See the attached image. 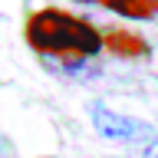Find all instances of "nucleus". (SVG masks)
I'll use <instances>...</instances> for the list:
<instances>
[{"instance_id": "423d86ee", "label": "nucleus", "mask_w": 158, "mask_h": 158, "mask_svg": "<svg viewBox=\"0 0 158 158\" xmlns=\"http://www.w3.org/2000/svg\"><path fill=\"white\" fill-rule=\"evenodd\" d=\"M99 3H102L106 10H112V13H118V10L125 7V3H132V0H99Z\"/></svg>"}, {"instance_id": "0eeeda50", "label": "nucleus", "mask_w": 158, "mask_h": 158, "mask_svg": "<svg viewBox=\"0 0 158 158\" xmlns=\"http://www.w3.org/2000/svg\"><path fill=\"white\" fill-rule=\"evenodd\" d=\"M76 3H99V0H76Z\"/></svg>"}, {"instance_id": "20e7f679", "label": "nucleus", "mask_w": 158, "mask_h": 158, "mask_svg": "<svg viewBox=\"0 0 158 158\" xmlns=\"http://www.w3.org/2000/svg\"><path fill=\"white\" fill-rule=\"evenodd\" d=\"M118 17L122 20H138V23L155 20L158 17V0H132V3H125L118 10Z\"/></svg>"}, {"instance_id": "7ed1b4c3", "label": "nucleus", "mask_w": 158, "mask_h": 158, "mask_svg": "<svg viewBox=\"0 0 158 158\" xmlns=\"http://www.w3.org/2000/svg\"><path fill=\"white\" fill-rule=\"evenodd\" d=\"M102 53H109V56H115V59H148L152 56V46L135 30L112 27V30L102 33Z\"/></svg>"}, {"instance_id": "f257e3e1", "label": "nucleus", "mask_w": 158, "mask_h": 158, "mask_svg": "<svg viewBox=\"0 0 158 158\" xmlns=\"http://www.w3.org/2000/svg\"><path fill=\"white\" fill-rule=\"evenodd\" d=\"M30 49L43 59H63V56H89L96 59L102 53V33L89 20L69 13L59 7H40L27 17L23 27Z\"/></svg>"}, {"instance_id": "f03ea898", "label": "nucleus", "mask_w": 158, "mask_h": 158, "mask_svg": "<svg viewBox=\"0 0 158 158\" xmlns=\"http://www.w3.org/2000/svg\"><path fill=\"white\" fill-rule=\"evenodd\" d=\"M89 122L96 128L99 138L106 142H152L158 138V128L148 122V118H138V115H128V112H118V109L106 106V102H89Z\"/></svg>"}, {"instance_id": "39448f33", "label": "nucleus", "mask_w": 158, "mask_h": 158, "mask_svg": "<svg viewBox=\"0 0 158 158\" xmlns=\"http://www.w3.org/2000/svg\"><path fill=\"white\" fill-rule=\"evenodd\" d=\"M138 158H158V138H152V142L142 148V155H138Z\"/></svg>"}]
</instances>
